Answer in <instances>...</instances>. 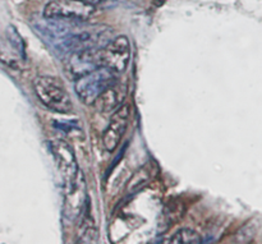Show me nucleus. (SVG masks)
I'll return each instance as SVG.
<instances>
[{"label": "nucleus", "instance_id": "obj_6", "mask_svg": "<svg viewBox=\"0 0 262 244\" xmlns=\"http://www.w3.org/2000/svg\"><path fill=\"white\" fill-rule=\"evenodd\" d=\"M50 150L54 156V160H55L59 174H60L61 181H63V186H69L81 174L73 148L66 141L58 140L55 142H51Z\"/></svg>", "mask_w": 262, "mask_h": 244}, {"label": "nucleus", "instance_id": "obj_4", "mask_svg": "<svg viewBox=\"0 0 262 244\" xmlns=\"http://www.w3.org/2000/svg\"><path fill=\"white\" fill-rule=\"evenodd\" d=\"M95 14V5L78 0H51L43 8V17L64 22H86Z\"/></svg>", "mask_w": 262, "mask_h": 244}, {"label": "nucleus", "instance_id": "obj_10", "mask_svg": "<svg viewBox=\"0 0 262 244\" xmlns=\"http://www.w3.org/2000/svg\"><path fill=\"white\" fill-rule=\"evenodd\" d=\"M128 88L125 84H120L119 82H114L112 86L107 87L95 101L97 110L101 113H113L124 102L127 96Z\"/></svg>", "mask_w": 262, "mask_h": 244}, {"label": "nucleus", "instance_id": "obj_13", "mask_svg": "<svg viewBox=\"0 0 262 244\" xmlns=\"http://www.w3.org/2000/svg\"><path fill=\"white\" fill-rule=\"evenodd\" d=\"M78 2H83V3H87V4H91V5H95V7H96V5L99 4L101 0H78Z\"/></svg>", "mask_w": 262, "mask_h": 244}, {"label": "nucleus", "instance_id": "obj_5", "mask_svg": "<svg viewBox=\"0 0 262 244\" xmlns=\"http://www.w3.org/2000/svg\"><path fill=\"white\" fill-rule=\"evenodd\" d=\"M99 53L102 66L114 73H123L129 65L130 42L127 36H117L102 46Z\"/></svg>", "mask_w": 262, "mask_h": 244}, {"label": "nucleus", "instance_id": "obj_8", "mask_svg": "<svg viewBox=\"0 0 262 244\" xmlns=\"http://www.w3.org/2000/svg\"><path fill=\"white\" fill-rule=\"evenodd\" d=\"M87 201V189L82 173L78 178L64 187V215L68 220H76L81 216L82 210Z\"/></svg>", "mask_w": 262, "mask_h": 244}, {"label": "nucleus", "instance_id": "obj_11", "mask_svg": "<svg viewBox=\"0 0 262 244\" xmlns=\"http://www.w3.org/2000/svg\"><path fill=\"white\" fill-rule=\"evenodd\" d=\"M201 242V235L196 230L189 229V228L178 230L169 240V243L173 244H200Z\"/></svg>", "mask_w": 262, "mask_h": 244}, {"label": "nucleus", "instance_id": "obj_9", "mask_svg": "<svg viewBox=\"0 0 262 244\" xmlns=\"http://www.w3.org/2000/svg\"><path fill=\"white\" fill-rule=\"evenodd\" d=\"M100 49H91V50H81L76 53L69 54L68 58V71L73 77L83 76L90 73L95 69L100 68L101 60H100Z\"/></svg>", "mask_w": 262, "mask_h": 244}, {"label": "nucleus", "instance_id": "obj_7", "mask_svg": "<svg viewBox=\"0 0 262 244\" xmlns=\"http://www.w3.org/2000/svg\"><path fill=\"white\" fill-rule=\"evenodd\" d=\"M130 119V105L123 102L115 112H113L109 124L102 133V145L105 150L114 152L120 145L123 136L128 128Z\"/></svg>", "mask_w": 262, "mask_h": 244}, {"label": "nucleus", "instance_id": "obj_1", "mask_svg": "<svg viewBox=\"0 0 262 244\" xmlns=\"http://www.w3.org/2000/svg\"><path fill=\"white\" fill-rule=\"evenodd\" d=\"M113 28L106 25H86L73 22L66 36L59 38L54 45L61 53L72 54L81 50L101 49L112 40Z\"/></svg>", "mask_w": 262, "mask_h": 244}, {"label": "nucleus", "instance_id": "obj_3", "mask_svg": "<svg viewBox=\"0 0 262 244\" xmlns=\"http://www.w3.org/2000/svg\"><path fill=\"white\" fill-rule=\"evenodd\" d=\"M117 73L110 71L109 68L100 66L90 73L78 77L74 83V91H76L78 99L84 105H94L97 97L105 91L114 82H117Z\"/></svg>", "mask_w": 262, "mask_h": 244}, {"label": "nucleus", "instance_id": "obj_2", "mask_svg": "<svg viewBox=\"0 0 262 244\" xmlns=\"http://www.w3.org/2000/svg\"><path fill=\"white\" fill-rule=\"evenodd\" d=\"M33 91L38 101L56 114H71L73 102L63 82L53 76H40L33 81Z\"/></svg>", "mask_w": 262, "mask_h": 244}, {"label": "nucleus", "instance_id": "obj_12", "mask_svg": "<svg viewBox=\"0 0 262 244\" xmlns=\"http://www.w3.org/2000/svg\"><path fill=\"white\" fill-rule=\"evenodd\" d=\"M97 229L95 227V223L91 221V224L83 227L81 238L78 239V243H96L97 242Z\"/></svg>", "mask_w": 262, "mask_h": 244}]
</instances>
